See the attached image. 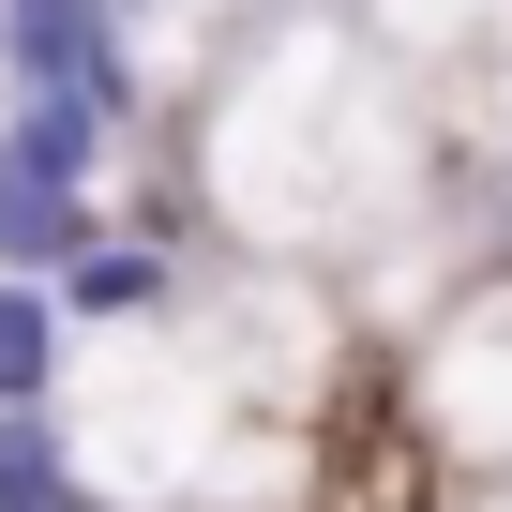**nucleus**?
<instances>
[{"mask_svg":"<svg viewBox=\"0 0 512 512\" xmlns=\"http://www.w3.org/2000/svg\"><path fill=\"white\" fill-rule=\"evenodd\" d=\"M407 422H422L452 467L512 482V272H482L452 317H422V347H407Z\"/></svg>","mask_w":512,"mask_h":512,"instance_id":"nucleus-4","label":"nucleus"},{"mask_svg":"<svg viewBox=\"0 0 512 512\" xmlns=\"http://www.w3.org/2000/svg\"><path fill=\"white\" fill-rule=\"evenodd\" d=\"M121 16H151V0H121Z\"/></svg>","mask_w":512,"mask_h":512,"instance_id":"nucleus-8","label":"nucleus"},{"mask_svg":"<svg viewBox=\"0 0 512 512\" xmlns=\"http://www.w3.org/2000/svg\"><path fill=\"white\" fill-rule=\"evenodd\" d=\"M467 512H512V482H482V497H467Z\"/></svg>","mask_w":512,"mask_h":512,"instance_id":"nucleus-7","label":"nucleus"},{"mask_svg":"<svg viewBox=\"0 0 512 512\" xmlns=\"http://www.w3.org/2000/svg\"><path fill=\"white\" fill-rule=\"evenodd\" d=\"M362 31L407 106L467 136V166H512V0H362Z\"/></svg>","mask_w":512,"mask_h":512,"instance_id":"nucleus-3","label":"nucleus"},{"mask_svg":"<svg viewBox=\"0 0 512 512\" xmlns=\"http://www.w3.org/2000/svg\"><path fill=\"white\" fill-rule=\"evenodd\" d=\"M166 332H181L256 422H302V407L332 392V362H347V302H332L317 272H272V256H241V272H181Z\"/></svg>","mask_w":512,"mask_h":512,"instance_id":"nucleus-2","label":"nucleus"},{"mask_svg":"<svg viewBox=\"0 0 512 512\" xmlns=\"http://www.w3.org/2000/svg\"><path fill=\"white\" fill-rule=\"evenodd\" d=\"M196 181L241 226V256H272V272L377 256L437 211V121L407 106V76L377 61L362 16L302 0V16H272L226 61V91L196 121Z\"/></svg>","mask_w":512,"mask_h":512,"instance_id":"nucleus-1","label":"nucleus"},{"mask_svg":"<svg viewBox=\"0 0 512 512\" xmlns=\"http://www.w3.org/2000/svg\"><path fill=\"white\" fill-rule=\"evenodd\" d=\"M61 287H31V272H0V422H46L61 407Z\"/></svg>","mask_w":512,"mask_h":512,"instance_id":"nucleus-6","label":"nucleus"},{"mask_svg":"<svg viewBox=\"0 0 512 512\" xmlns=\"http://www.w3.org/2000/svg\"><path fill=\"white\" fill-rule=\"evenodd\" d=\"M121 0H0V91H91L121 106Z\"/></svg>","mask_w":512,"mask_h":512,"instance_id":"nucleus-5","label":"nucleus"}]
</instances>
